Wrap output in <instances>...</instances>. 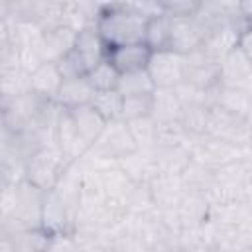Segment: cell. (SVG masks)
I'll return each mask as SVG.
<instances>
[{"label":"cell","instance_id":"6da1fadb","mask_svg":"<svg viewBox=\"0 0 252 252\" xmlns=\"http://www.w3.org/2000/svg\"><path fill=\"white\" fill-rule=\"evenodd\" d=\"M158 2L144 4H100L94 30L108 47L144 41L146 22L159 14Z\"/></svg>","mask_w":252,"mask_h":252},{"label":"cell","instance_id":"7a4b0ae2","mask_svg":"<svg viewBox=\"0 0 252 252\" xmlns=\"http://www.w3.org/2000/svg\"><path fill=\"white\" fill-rule=\"evenodd\" d=\"M73 163L75 161H71L55 144L43 146L28 158L24 167V179L41 191H51Z\"/></svg>","mask_w":252,"mask_h":252},{"label":"cell","instance_id":"3957f363","mask_svg":"<svg viewBox=\"0 0 252 252\" xmlns=\"http://www.w3.org/2000/svg\"><path fill=\"white\" fill-rule=\"evenodd\" d=\"M189 156L191 161L207 167L209 171H217L236 159H240V148L232 142L211 138V136H199L193 138L189 144Z\"/></svg>","mask_w":252,"mask_h":252},{"label":"cell","instance_id":"277c9868","mask_svg":"<svg viewBox=\"0 0 252 252\" xmlns=\"http://www.w3.org/2000/svg\"><path fill=\"white\" fill-rule=\"evenodd\" d=\"M220 79V61L203 51L201 47L183 55V83L193 87L199 93H205L219 85Z\"/></svg>","mask_w":252,"mask_h":252},{"label":"cell","instance_id":"5b68a950","mask_svg":"<svg viewBox=\"0 0 252 252\" xmlns=\"http://www.w3.org/2000/svg\"><path fill=\"white\" fill-rule=\"evenodd\" d=\"M136 144L130 136V130L126 126V122L122 120H114L108 122L102 130V134L98 136V140L93 144V148L89 152H93L96 156V159H104V161H118L122 158H126L128 154L136 152Z\"/></svg>","mask_w":252,"mask_h":252},{"label":"cell","instance_id":"8992f818","mask_svg":"<svg viewBox=\"0 0 252 252\" xmlns=\"http://www.w3.org/2000/svg\"><path fill=\"white\" fill-rule=\"evenodd\" d=\"M146 71L156 89H175L183 83V55L175 51H156Z\"/></svg>","mask_w":252,"mask_h":252},{"label":"cell","instance_id":"52a82bcc","mask_svg":"<svg viewBox=\"0 0 252 252\" xmlns=\"http://www.w3.org/2000/svg\"><path fill=\"white\" fill-rule=\"evenodd\" d=\"M152 49L144 43H126V45H116V47H108V55L106 61L120 73H134V71H146L148 63L152 59Z\"/></svg>","mask_w":252,"mask_h":252},{"label":"cell","instance_id":"ba28073f","mask_svg":"<svg viewBox=\"0 0 252 252\" xmlns=\"http://www.w3.org/2000/svg\"><path fill=\"white\" fill-rule=\"evenodd\" d=\"M65 112L69 114V120H71L73 130L77 134V140L81 142L83 150L89 154V150L98 140V136L102 134V130L108 122L91 104L79 106V108H73V110H65Z\"/></svg>","mask_w":252,"mask_h":252},{"label":"cell","instance_id":"9c48e42d","mask_svg":"<svg viewBox=\"0 0 252 252\" xmlns=\"http://www.w3.org/2000/svg\"><path fill=\"white\" fill-rule=\"evenodd\" d=\"M207 30L195 18H171V51L187 55L203 45Z\"/></svg>","mask_w":252,"mask_h":252},{"label":"cell","instance_id":"30bf717a","mask_svg":"<svg viewBox=\"0 0 252 252\" xmlns=\"http://www.w3.org/2000/svg\"><path fill=\"white\" fill-rule=\"evenodd\" d=\"M73 53L79 57V61L83 63L85 67V75L94 67L98 65L100 61L106 59L108 55V45L100 39V35L96 33L94 26H89V28H83L77 32L75 35V43H73Z\"/></svg>","mask_w":252,"mask_h":252},{"label":"cell","instance_id":"8fae6325","mask_svg":"<svg viewBox=\"0 0 252 252\" xmlns=\"http://www.w3.org/2000/svg\"><path fill=\"white\" fill-rule=\"evenodd\" d=\"M77 32L71 30L69 26H53L49 30H41V39H39V53L41 61H59L63 55H67L73 49Z\"/></svg>","mask_w":252,"mask_h":252},{"label":"cell","instance_id":"7c38bea8","mask_svg":"<svg viewBox=\"0 0 252 252\" xmlns=\"http://www.w3.org/2000/svg\"><path fill=\"white\" fill-rule=\"evenodd\" d=\"M30 73V91L45 100H55V94L63 83V77L59 75V69L53 61H43L37 67H33Z\"/></svg>","mask_w":252,"mask_h":252},{"label":"cell","instance_id":"4fadbf2b","mask_svg":"<svg viewBox=\"0 0 252 252\" xmlns=\"http://www.w3.org/2000/svg\"><path fill=\"white\" fill-rule=\"evenodd\" d=\"M93 96H94V91L91 89L87 79L85 77H75V79H63L53 102L61 110H73V108L91 104Z\"/></svg>","mask_w":252,"mask_h":252},{"label":"cell","instance_id":"5bb4252c","mask_svg":"<svg viewBox=\"0 0 252 252\" xmlns=\"http://www.w3.org/2000/svg\"><path fill=\"white\" fill-rule=\"evenodd\" d=\"M181 108L183 104L175 89H156L152 93V118L156 124L179 122Z\"/></svg>","mask_w":252,"mask_h":252},{"label":"cell","instance_id":"9a60e30c","mask_svg":"<svg viewBox=\"0 0 252 252\" xmlns=\"http://www.w3.org/2000/svg\"><path fill=\"white\" fill-rule=\"evenodd\" d=\"M6 236H8L10 252H47L53 234L47 232L45 228L37 226V228L16 230Z\"/></svg>","mask_w":252,"mask_h":252},{"label":"cell","instance_id":"2e32d148","mask_svg":"<svg viewBox=\"0 0 252 252\" xmlns=\"http://www.w3.org/2000/svg\"><path fill=\"white\" fill-rule=\"evenodd\" d=\"M144 43L156 53V51H171V18L163 12L152 16L146 22L144 32Z\"/></svg>","mask_w":252,"mask_h":252},{"label":"cell","instance_id":"e0dca14e","mask_svg":"<svg viewBox=\"0 0 252 252\" xmlns=\"http://www.w3.org/2000/svg\"><path fill=\"white\" fill-rule=\"evenodd\" d=\"M156 91L148 71H134V73H124L118 79L116 93L120 96H140V94H152Z\"/></svg>","mask_w":252,"mask_h":252},{"label":"cell","instance_id":"ac0fdd59","mask_svg":"<svg viewBox=\"0 0 252 252\" xmlns=\"http://www.w3.org/2000/svg\"><path fill=\"white\" fill-rule=\"evenodd\" d=\"M87 83L91 85V89L94 93H104V91H116L120 73L104 59L98 65H94L87 75H85Z\"/></svg>","mask_w":252,"mask_h":252},{"label":"cell","instance_id":"d6986e66","mask_svg":"<svg viewBox=\"0 0 252 252\" xmlns=\"http://www.w3.org/2000/svg\"><path fill=\"white\" fill-rule=\"evenodd\" d=\"M30 91V73L22 67L8 69L0 73V98L18 96Z\"/></svg>","mask_w":252,"mask_h":252},{"label":"cell","instance_id":"ffe728a7","mask_svg":"<svg viewBox=\"0 0 252 252\" xmlns=\"http://www.w3.org/2000/svg\"><path fill=\"white\" fill-rule=\"evenodd\" d=\"M91 106L106 120L114 122L120 120V108H122V96L116 91H104V93H94Z\"/></svg>","mask_w":252,"mask_h":252},{"label":"cell","instance_id":"44dd1931","mask_svg":"<svg viewBox=\"0 0 252 252\" xmlns=\"http://www.w3.org/2000/svg\"><path fill=\"white\" fill-rule=\"evenodd\" d=\"M148 116H152V94L122 96V108H120L122 122H134Z\"/></svg>","mask_w":252,"mask_h":252},{"label":"cell","instance_id":"7402d4cb","mask_svg":"<svg viewBox=\"0 0 252 252\" xmlns=\"http://www.w3.org/2000/svg\"><path fill=\"white\" fill-rule=\"evenodd\" d=\"M130 136L136 144L138 150H152L154 142H156V122L152 116L148 118H140L134 122H126Z\"/></svg>","mask_w":252,"mask_h":252},{"label":"cell","instance_id":"603a6c76","mask_svg":"<svg viewBox=\"0 0 252 252\" xmlns=\"http://www.w3.org/2000/svg\"><path fill=\"white\" fill-rule=\"evenodd\" d=\"M12 18V2H0V22H10Z\"/></svg>","mask_w":252,"mask_h":252},{"label":"cell","instance_id":"cb8c5ba5","mask_svg":"<svg viewBox=\"0 0 252 252\" xmlns=\"http://www.w3.org/2000/svg\"><path fill=\"white\" fill-rule=\"evenodd\" d=\"M10 41V26L8 22H0V43Z\"/></svg>","mask_w":252,"mask_h":252}]
</instances>
